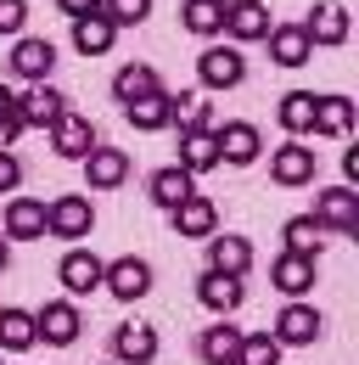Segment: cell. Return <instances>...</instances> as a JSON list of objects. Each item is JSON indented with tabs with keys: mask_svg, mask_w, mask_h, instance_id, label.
Listing matches in <instances>:
<instances>
[{
	"mask_svg": "<svg viewBox=\"0 0 359 365\" xmlns=\"http://www.w3.org/2000/svg\"><path fill=\"white\" fill-rule=\"evenodd\" d=\"M56 11L62 17H90V11H101V0H56Z\"/></svg>",
	"mask_w": 359,
	"mask_h": 365,
	"instance_id": "ab89813d",
	"label": "cell"
},
{
	"mask_svg": "<svg viewBox=\"0 0 359 365\" xmlns=\"http://www.w3.org/2000/svg\"><path fill=\"white\" fill-rule=\"evenodd\" d=\"M45 236V202L40 197H11L6 202V242H40Z\"/></svg>",
	"mask_w": 359,
	"mask_h": 365,
	"instance_id": "ffe728a7",
	"label": "cell"
},
{
	"mask_svg": "<svg viewBox=\"0 0 359 365\" xmlns=\"http://www.w3.org/2000/svg\"><path fill=\"white\" fill-rule=\"evenodd\" d=\"M118 40V29L101 17V11H90V17H73V51L79 56H107Z\"/></svg>",
	"mask_w": 359,
	"mask_h": 365,
	"instance_id": "484cf974",
	"label": "cell"
},
{
	"mask_svg": "<svg viewBox=\"0 0 359 365\" xmlns=\"http://www.w3.org/2000/svg\"><path fill=\"white\" fill-rule=\"evenodd\" d=\"M214 140H219V163H236V169L259 163V152H264V135H259L247 118H236V124L214 130Z\"/></svg>",
	"mask_w": 359,
	"mask_h": 365,
	"instance_id": "4fadbf2b",
	"label": "cell"
},
{
	"mask_svg": "<svg viewBox=\"0 0 359 365\" xmlns=\"http://www.w3.org/2000/svg\"><path fill=\"white\" fill-rule=\"evenodd\" d=\"M169 124H180V135L185 130H214V101L202 91H169Z\"/></svg>",
	"mask_w": 359,
	"mask_h": 365,
	"instance_id": "cb8c5ba5",
	"label": "cell"
},
{
	"mask_svg": "<svg viewBox=\"0 0 359 365\" xmlns=\"http://www.w3.org/2000/svg\"><path fill=\"white\" fill-rule=\"evenodd\" d=\"M269 29V6L264 0H230L224 6V34H230V46H253V40H264Z\"/></svg>",
	"mask_w": 359,
	"mask_h": 365,
	"instance_id": "ba28073f",
	"label": "cell"
},
{
	"mask_svg": "<svg viewBox=\"0 0 359 365\" xmlns=\"http://www.w3.org/2000/svg\"><path fill=\"white\" fill-rule=\"evenodd\" d=\"M113 354H118V365H152L157 360V331L140 326V320H124L113 331Z\"/></svg>",
	"mask_w": 359,
	"mask_h": 365,
	"instance_id": "d6986e66",
	"label": "cell"
},
{
	"mask_svg": "<svg viewBox=\"0 0 359 365\" xmlns=\"http://www.w3.org/2000/svg\"><path fill=\"white\" fill-rule=\"evenodd\" d=\"M79 331H85V315H79V304H73V298H56V304H45L40 315H34V337L56 343V349L79 343Z\"/></svg>",
	"mask_w": 359,
	"mask_h": 365,
	"instance_id": "8992f818",
	"label": "cell"
},
{
	"mask_svg": "<svg viewBox=\"0 0 359 365\" xmlns=\"http://www.w3.org/2000/svg\"><path fill=\"white\" fill-rule=\"evenodd\" d=\"M309 135H326V140L354 135V101H348V96H314V124H309Z\"/></svg>",
	"mask_w": 359,
	"mask_h": 365,
	"instance_id": "ac0fdd59",
	"label": "cell"
},
{
	"mask_svg": "<svg viewBox=\"0 0 359 365\" xmlns=\"http://www.w3.org/2000/svg\"><path fill=\"white\" fill-rule=\"evenodd\" d=\"M101 17H107L113 29H135V23L152 17V0H101Z\"/></svg>",
	"mask_w": 359,
	"mask_h": 365,
	"instance_id": "d590c367",
	"label": "cell"
},
{
	"mask_svg": "<svg viewBox=\"0 0 359 365\" xmlns=\"http://www.w3.org/2000/svg\"><path fill=\"white\" fill-rule=\"evenodd\" d=\"M343 175H348V185L359 180V146H348V152H343Z\"/></svg>",
	"mask_w": 359,
	"mask_h": 365,
	"instance_id": "60d3db41",
	"label": "cell"
},
{
	"mask_svg": "<svg viewBox=\"0 0 359 365\" xmlns=\"http://www.w3.org/2000/svg\"><path fill=\"white\" fill-rule=\"evenodd\" d=\"M309 124H314V91H292V96H281V130L298 140V135H309Z\"/></svg>",
	"mask_w": 359,
	"mask_h": 365,
	"instance_id": "836d02e7",
	"label": "cell"
},
{
	"mask_svg": "<svg viewBox=\"0 0 359 365\" xmlns=\"http://www.w3.org/2000/svg\"><path fill=\"white\" fill-rule=\"evenodd\" d=\"M113 365H118V360H113Z\"/></svg>",
	"mask_w": 359,
	"mask_h": 365,
	"instance_id": "ee69618b",
	"label": "cell"
},
{
	"mask_svg": "<svg viewBox=\"0 0 359 365\" xmlns=\"http://www.w3.org/2000/svg\"><path fill=\"white\" fill-rule=\"evenodd\" d=\"M180 23L191 34H202V40H214V34H224V6L219 0H185L180 6Z\"/></svg>",
	"mask_w": 359,
	"mask_h": 365,
	"instance_id": "1f68e13d",
	"label": "cell"
},
{
	"mask_svg": "<svg viewBox=\"0 0 359 365\" xmlns=\"http://www.w3.org/2000/svg\"><path fill=\"white\" fill-rule=\"evenodd\" d=\"M236 365H281V343H275L269 331H241Z\"/></svg>",
	"mask_w": 359,
	"mask_h": 365,
	"instance_id": "e575fe53",
	"label": "cell"
},
{
	"mask_svg": "<svg viewBox=\"0 0 359 365\" xmlns=\"http://www.w3.org/2000/svg\"><path fill=\"white\" fill-rule=\"evenodd\" d=\"M51 68H56V46H51V40H40V34H23V40L11 46V73H17V79L40 85V79H51Z\"/></svg>",
	"mask_w": 359,
	"mask_h": 365,
	"instance_id": "7c38bea8",
	"label": "cell"
},
{
	"mask_svg": "<svg viewBox=\"0 0 359 365\" xmlns=\"http://www.w3.org/2000/svg\"><path fill=\"white\" fill-rule=\"evenodd\" d=\"M348 6L343 0H320L309 11V23H303V34H309V46H348Z\"/></svg>",
	"mask_w": 359,
	"mask_h": 365,
	"instance_id": "8fae6325",
	"label": "cell"
},
{
	"mask_svg": "<svg viewBox=\"0 0 359 365\" xmlns=\"http://www.w3.org/2000/svg\"><path fill=\"white\" fill-rule=\"evenodd\" d=\"M124 180H130V158H124L118 146H95L85 158V185L90 191H118Z\"/></svg>",
	"mask_w": 359,
	"mask_h": 365,
	"instance_id": "9a60e30c",
	"label": "cell"
},
{
	"mask_svg": "<svg viewBox=\"0 0 359 365\" xmlns=\"http://www.w3.org/2000/svg\"><path fill=\"white\" fill-rule=\"evenodd\" d=\"M197 298H202V309H214V315H236V309H241V275L202 270V281H197Z\"/></svg>",
	"mask_w": 359,
	"mask_h": 365,
	"instance_id": "44dd1931",
	"label": "cell"
},
{
	"mask_svg": "<svg viewBox=\"0 0 359 365\" xmlns=\"http://www.w3.org/2000/svg\"><path fill=\"white\" fill-rule=\"evenodd\" d=\"M208 270H219V275H247L253 270V242L247 236H230V230H214L208 236Z\"/></svg>",
	"mask_w": 359,
	"mask_h": 365,
	"instance_id": "2e32d148",
	"label": "cell"
},
{
	"mask_svg": "<svg viewBox=\"0 0 359 365\" xmlns=\"http://www.w3.org/2000/svg\"><path fill=\"white\" fill-rule=\"evenodd\" d=\"M269 56H275V68H303L314 56L309 34H303V23H281V29H269Z\"/></svg>",
	"mask_w": 359,
	"mask_h": 365,
	"instance_id": "7402d4cb",
	"label": "cell"
},
{
	"mask_svg": "<svg viewBox=\"0 0 359 365\" xmlns=\"http://www.w3.org/2000/svg\"><path fill=\"white\" fill-rule=\"evenodd\" d=\"M17 113H23V124H34V130H51V124L68 113V96L56 91L51 79H40V85H28V91L17 96Z\"/></svg>",
	"mask_w": 359,
	"mask_h": 365,
	"instance_id": "9c48e42d",
	"label": "cell"
},
{
	"mask_svg": "<svg viewBox=\"0 0 359 365\" xmlns=\"http://www.w3.org/2000/svg\"><path fill=\"white\" fill-rule=\"evenodd\" d=\"M320 326H326V320H320V309L298 298V304H286V309L275 315V326H269V337H275L281 349H309L314 337H320Z\"/></svg>",
	"mask_w": 359,
	"mask_h": 365,
	"instance_id": "3957f363",
	"label": "cell"
},
{
	"mask_svg": "<svg viewBox=\"0 0 359 365\" xmlns=\"http://www.w3.org/2000/svg\"><path fill=\"white\" fill-rule=\"evenodd\" d=\"M219 6H230V0H219Z\"/></svg>",
	"mask_w": 359,
	"mask_h": 365,
	"instance_id": "7bdbcfd3",
	"label": "cell"
},
{
	"mask_svg": "<svg viewBox=\"0 0 359 365\" xmlns=\"http://www.w3.org/2000/svg\"><path fill=\"white\" fill-rule=\"evenodd\" d=\"M17 185H23V163L11 152H0V191H17Z\"/></svg>",
	"mask_w": 359,
	"mask_h": 365,
	"instance_id": "f35d334b",
	"label": "cell"
},
{
	"mask_svg": "<svg viewBox=\"0 0 359 365\" xmlns=\"http://www.w3.org/2000/svg\"><path fill=\"white\" fill-rule=\"evenodd\" d=\"M34 343H40V337H34V315L6 304V309H0V349H6V354H23V349H34Z\"/></svg>",
	"mask_w": 359,
	"mask_h": 365,
	"instance_id": "4dcf8cb0",
	"label": "cell"
},
{
	"mask_svg": "<svg viewBox=\"0 0 359 365\" xmlns=\"http://www.w3.org/2000/svg\"><path fill=\"white\" fill-rule=\"evenodd\" d=\"M95 230V208H90V197L79 191H68V197H56V202H45V236H62V242H79Z\"/></svg>",
	"mask_w": 359,
	"mask_h": 365,
	"instance_id": "6da1fadb",
	"label": "cell"
},
{
	"mask_svg": "<svg viewBox=\"0 0 359 365\" xmlns=\"http://www.w3.org/2000/svg\"><path fill=\"white\" fill-rule=\"evenodd\" d=\"M169 220H175V236H202V242H208V236L219 230V208H214L202 191H191L180 208H169Z\"/></svg>",
	"mask_w": 359,
	"mask_h": 365,
	"instance_id": "e0dca14e",
	"label": "cell"
},
{
	"mask_svg": "<svg viewBox=\"0 0 359 365\" xmlns=\"http://www.w3.org/2000/svg\"><path fill=\"white\" fill-rule=\"evenodd\" d=\"M124 118H130L140 135L169 130V91H152V96H140V101H124Z\"/></svg>",
	"mask_w": 359,
	"mask_h": 365,
	"instance_id": "f1b7e54d",
	"label": "cell"
},
{
	"mask_svg": "<svg viewBox=\"0 0 359 365\" xmlns=\"http://www.w3.org/2000/svg\"><path fill=\"white\" fill-rule=\"evenodd\" d=\"M180 169L191 180L208 175V169H219V140H214V130H185L180 135Z\"/></svg>",
	"mask_w": 359,
	"mask_h": 365,
	"instance_id": "603a6c76",
	"label": "cell"
},
{
	"mask_svg": "<svg viewBox=\"0 0 359 365\" xmlns=\"http://www.w3.org/2000/svg\"><path fill=\"white\" fill-rule=\"evenodd\" d=\"M28 124H23V113H17V96L0 85V152H11V140L23 135Z\"/></svg>",
	"mask_w": 359,
	"mask_h": 365,
	"instance_id": "8d00e7d4",
	"label": "cell"
},
{
	"mask_svg": "<svg viewBox=\"0 0 359 365\" xmlns=\"http://www.w3.org/2000/svg\"><path fill=\"white\" fill-rule=\"evenodd\" d=\"M269 281H275V287H281V292H286V298L298 304V298H303V292L314 287V259H298V253H281V259L269 264Z\"/></svg>",
	"mask_w": 359,
	"mask_h": 365,
	"instance_id": "d4e9b609",
	"label": "cell"
},
{
	"mask_svg": "<svg viewBox=\"0 0 359 365\" xmlns=\"http://www.w3.org/2000/svg\"><path fill=\"white\" fill-rule=\"evenodd\" d=\"M28 23V0H0V34H23Z\"/></svg>",
	"mask_w": 359,
	"mask_h": 365,
	"instance_id": "74e56055",
	"label": "cell"
},
{
	"mask_svg": "<svg viewBox=\"0 0 359 365\" xmlns=\"http://www.w3.org/2000/svg\"><path fill=\"white\" fill-rule=\"evenodd\" d=\"M269 180L275 185H309L314 180V146L303 140H286L269 152Z\"/></svg>",
	"mask_w": 359,
	"mask_h": 365,
	"instance_id": "30bf717a",
	"label": "cell"
},
{
	"mask_svg": "<svg viewBox=\"0 0 359 365\" xmlns=\"http://www.w3.org/2000/svg\"><path fill=\"white\" fill-rule=\"evenodd\" d=\"M320 247H326V230H320L314 214L286 220V253H298V259H320Z\"/></svg>",
	"mask_w": 359,
	"mask_h": 365,
	"instance_id": "d6a6232c",
	"label": "cell"
},
{
	"mask_svg": "<svg viewBox=\"0 0 359 365\" xmlns=\"http://www.w3.org/2000/svg\"><path fill=\"white\" fill-rule=\"evenodd\" d=\"M101 287H107L118 304H135V298H146V292H152V264H146V259H135V253H124V259H113V264L101 270Z\"/></svg>",
	"mask_w": 359,
	"mask_h": 365,
	"instance_id": "277c9868",
	"label": "cell"
},
{
	"mask_svg": "<svg viewBox=\"0 0 359 365\" xmlns=\"http://www.w3.org/2000/svg\"><path fill=\"white\" fill-rule=\"evenodd\" d=\"M51 146H56V158H68V163H85L90 152L101 146V140H95V124H90L85 113H62V118L51 124Z\"/></svg>",
	"mask_w": 359,
	"mask_h": 365,
	"instance_id": "52a82bcc",
	"label": "cell"
},
{
	"mask_svg": "<svg viewBox=\"0 0 359 365\" xmlns=\"http://www.w3.org/2000/svg\"><path fill=\"white\" fill-rule=\"evenodd\" d=\"M191 191H197V180H191V175H185L180 163H169V169H157V175L146 180V197H152L157 208H180V202H185Z\"/></svg>",
	"mask_w": 359,
	"mask_h": 365,
	"instance_id": "4316f807",
	"label": "cell"
},
{
	"mask_svg": "<svg viewBox=\"0 0 359 365\" xmlns=\"http://www.w3.org/2000/svg\"><path fill=\"white\" fill-rule=\"evenodd\" d=\"M163 91V79H157V68H146V62H130V68H118L113 73V96L118 101H140V96Z\"/></svg>",
	"mask_w": 359,
	"mask_h": 365,
	"instance_id": "f546056e",
	"label": "cell"
},
{
	"mask_svg": "<svg viewBox=\"0 0 359 365\" xmlns=\"http://www.w3.org/2000/svg\"><path fill=\"white\" fill-rule=\"evenodd\" d=\"M197 79H202V91H236V85L247 79L241 46H208L197 56Z\"/></svg>",
	"mask_w": 359,
	"mask_h": 365,
	"instance_id": "7a4b0ae2",
	"label": "cell"
},
{
	"mask_svg": "<svg viewBox=\"0 0 359 365\" xmlns=\"http://www.w3.org/2000/svg\"><path fill=\"white\" fill-rule=\"evenodd\" d=\"M6 264H11V242L0 236V270H6Z\"/></svg>",
	"mask_w": 359,
	"mask_h": 365,
	"instance_id": "b9f144b4",
	"label": "cell"
},
{
	"mask_svg": "<svg viewBox=\"0 0 359 365\" xmlns=\"http://www.w3.org/2000/svg\"><path fill=\"white\" fill-rule=\"evenodd\" d=\"M236 349H241V326H230V320L208 326V331L197 337V354L208 365H236Z\"/></svg>",
	"mask_w": 359,
	"mask_h": 365,
	"instance_id": "83f0119b",
	"label": "cell"
},
{
	"mask_svg": "<svg viewBox=\"0 0 359 365\" xmlns=\"http://www.w3.org/2000/svg\"><path fill=\"white\" fill-rule=\"evenodd\" d=\"M101 270H107V264H101L90 247H73V253L56 264V281L68 287V298H90V292L101 287Z\"/></svg>",
	"mask_w": 359,
	"mask_h": 365,
	"instance_id": "5bb4252c",
	"label": "cell"
},
{
	"mask_svg": "<svg viewBox=\"0 0 359 365\" xmlns=\"http://www.w3.org/2000/svg\"><path fill=\"white\" fill-rule=\"evenodd\" d=\"M314 220H320V230H359V191L354 185L314 191Z\"/></svg>",
	"mask_w": 359,
	"mask_h": 365,
	"instance_id": "5b68a950",
	"label": "cell"
}]
</instances>
